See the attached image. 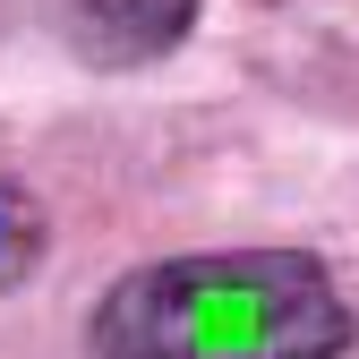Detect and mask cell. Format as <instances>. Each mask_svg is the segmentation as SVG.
I'll return each instance as SVG.
<instances>
[{"instance_id": "cell-1", "label": "cell", "mask_w": 359, "mask_h": 359, "mask_svg": "<svg viewBox=\"0 0 359 359\" xmlns=\"http://www.w3.org/2000/svg\"><path fill=\"white\" fill-rule=\"evenodd\" d=\"M351 299L308 248H205L120 274L95 359H342Z\"/></svg>"}, {"instance_id": "cell-2", "label": "cell", "mask_w": 359, "mask_h": 359, "mask_svg": "<svg viewBox=\"0 0 359 359\" xmlns=\"http://www.w3.org/2000/svg\"><path fill=\"white\" fill-rule=\"evenodd\" d=\"M205 0H60V26L86 60L103 69H146L163 52H180Z\"/></svg>"}, {"instance_id": "cell-3", "label": "cell", "mask_w": 359, "mask_h": 359, "mask_svg": "<svg viewBox=\"0 0 359 359\" xmlns=\"http://www.w3.org/2000/svg\"><path fill=\"white\" fill-rule=\"evenodd\" d=\"M43 240H52V231H43V205L18 189V180H0V291L26 283L43 265Z\"/></svg>"}]
</instances>
